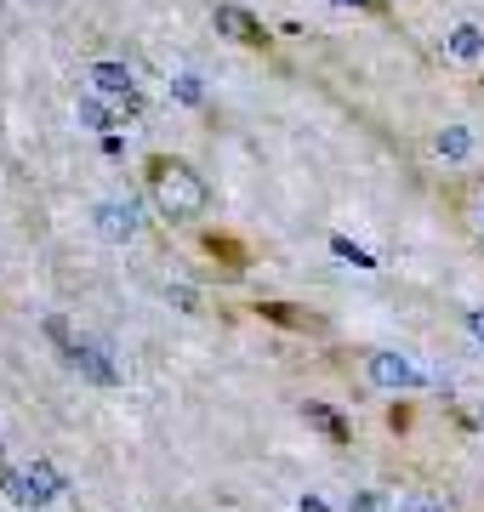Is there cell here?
<instances>
[{
	"label": "cell",
	"mask_w": 484,
	"mask_h": 512,
	"mask_svg": "<svg viewBox=\"0 0 484 512\" xmlns=\"http://www.w3.org/2000/svg\"><path fill=\"white\" fill-rule=\"evenodd\" d=\"M149 194H154V211L171 217V222H194L205 205H211V188H205V177L188 160H154L149 165Z\"/></svg>",
	"instance_id": "6da1fadb"
},
{
	"label": "cell",
	"mask_w": 484,
	"mask_h": 512,
	"mask_svg": "<svg viewBox=\"0 0 484 512\" xmlns=\"http://www.w3.org/2000/svg\"><path fill=\"white\" fill-rule=\"evenodd\" d=\"M52 336H57V342H69V330H63V319H52ZM69 365H75V370H86V376H92V382H103V387H109V382H120V370L109 365V353H103V348H92V342H69Z\"/></svg>",
	"instance_id": "7a4b0ae2"
},
{
	"label": "cell",
	"mask_w": 484,
	"mask_h": 512,
	"mask_svg": "<svg viewBox=\"0 0 484 512\" xmlns=\"http://www.w3.org/2000/svg\"><path fill=\"white\" fill-rule=\"evenodd\" d=\"M86 80H92L97 97H114L126 114L137 109V86H131V74L120 69V63H92V74H86Z\"/></svg>",
	"instance_id": "3957f363"
},
{
	"label": "cell",
	"mask_w": 484,
	"mask_h": 512,
	"mask_svg": "<svg viewBox=\"0 0 484 512\" xmlns=\"http://www.w3.org/2000/svg\"><path fill=\"white\" fill-rule=\"evenodd\" d=\"M92 222L103 239H137V205L131 200H103L92 205Z\"/></svg>",
	"instance_id": "277c9868"
},
{
	"label": "cell",
	"mask_w": 484,
	"mask_h": 512,
	"mask_svg": "<svg viewBox=\"0 0 484 512\" xmlns=\"http://www.w3.org/2000/svg\"><path fill=\"white\" fill-rule=\"evenodd\" d=\"M217 29L240 46H262V23L245 12V6H217Z\"/></svg>",
	"instance_id": "5b68a950"
},
{
	"label": "cell",
	"mask_w": 484,
	"mask_h": 512,
	"mask_svg": "<svg viewBox=\"0 0 484 512\" xmlns=\"http://www.w3.org/2000/svg\"><path fill=\"white\" fill-rule=\"evenodd\" d=\"M371 382L376 387H416L422 376H416L399 353H371Z\"/></svg>",
	"instance_id": "8992f818"
},
{
	"label": "cell",
	"mask_w": 484,
	"mask_h": 512,
	"mask_svg": "<svg viewBox=\"0 0 484 512\" xmlns=\"http://www.w3.org/2000/svg\"><path fill=\"white\" fill-rule=\"evenodd\" d=\"M302 416H308V427H319V433H325V439H331V444H348V421L336 416L331 404L308 399V404H302Z\"/></svg>",
	"instance_id": "52a82bcc"
},
{
	"label": "cell",
	"mask_w": 484,
	"mask_h": 512,
	"mask_svg": "<svg viewBox=\"0 0 484 512\" xmlns=\"http://www.w3.org/2000/svg\"><path fill=\"white\" fill-rule=\"evenodd\" d=\"M23 490H29V501H57V495H63V478H57L46 461H35L29 478H23Z\"/></svg>",
	"instance_id": "ba28073f"
},
{
	"label": "cell",
	"mask_w": 484,
	"mask_h": 512,
	"mask_svg": "<svg viewBox=\"0 0 484 512\" xmlns=\"http://www.w3.org/2000/svg\"><path fill=\"white\" fill-rule=\"evenodd\" d=\"M262 319H274V325H291V330H319V319H308L302 308H285V302H262Z\"/></svg>",
	"instance_id": "9c48e42d"
},
{
	"label": "cell",
	"mask_w": 484,
	"mask_h": 512,
	"mask_svg": "<svg viewBox=\"0 0 484 512\" xmlns=\"http://www.w3.org/2000/svg\"><path fill=\"white\" fill-rule=\"evenodd\" d=\"M479 46H484V35L473 29V23H462V29L450 35V57H462V63H473V57H479Z\"/></svg>",
	"instance_id": "30bf717a"
},
{
	"label": "cell",
	"mask_w": 484,
	"mask_h": 512,
	"mask_svg": "<svg viewBox=\"0 0 484 512\" xmlns=\"http://www.w3.org/2000/svg\"><path fill=\"white\" fill-rule=\"evenodd\" d=\"M354 512H399V507H393L382 490H359V495H354Z\"/></svg>",
	"instance_id": "8fae6325"
},
{
	"label": "cell",
	"mask_w": 484,
	"mask_h": 512,
	"mask_svg": "<svg viewBox=\"0 0 484 512\" xmlns=\"http://www.w3.org/2000/svg\"><path fill=\"white\" fill-rule=\"evenodd\" d=\"M467 148H473V143H467V131H462V126H450L445 137H439V154H450V160H462Z\"/></svg>",
	"instance_id": "7c38bea8"
},
{
	"label": "cell",
	"mask_w": 484,
	"mask_h": 512,
	"mask_svg": "<svg viewBox=\"0 0 484 512\" xmlns=\"http://www.w3.org/2000/svg\"><path fill=\"white\" fill-rule=\"evenodd\" d=\"M399 512H450V507H445V501H433V495H405Z\"/></svg>",
	"instance_id": "4fadbf2b"
},
{
	"label": "cell",
	"mask_w": 484,
	"mask_h": 512,
	"mask_svg": "<svg viewBox=\"0 0 484 512\" xmlns=\"http://www.w3.org/2000/svg\"><path fill=\"white\" fill-rule=\"evenodd\" d=\"M80 120H86V126H109V109H103L97 97H86V103H80Z\"/></svg>",
	"instance_id": "5bb4252c"
},
{
	"label": "cell",
	"mask_w": 484,
	"mask_h": 512,
	"mask_svg": "<svg viewBox=\"0 0 484 512\" xmlns=\"http://www.w3.org/2000/svg\"><path fill=\"white\" fill-rule=\"evenodd\" d=\"M473 336H479V342H484V313H473Z\"/></svg>",
	"instance_id": "9a60e30c"
},
{
	"label": "cell",
	"mask_w": 484,
	"mask_h": 512,
	"mask_svg": "<svg viewBox=\"0 0 484 512\" xmlns=\"http://www.w3.org/2000/svg\"><path fill=\"white\" fill-rule=\"evenodd\" d=\"M342 6H371V0H342Z\"/></svg>",
	"instance_id": "2e32d148"
}]
</instances>
